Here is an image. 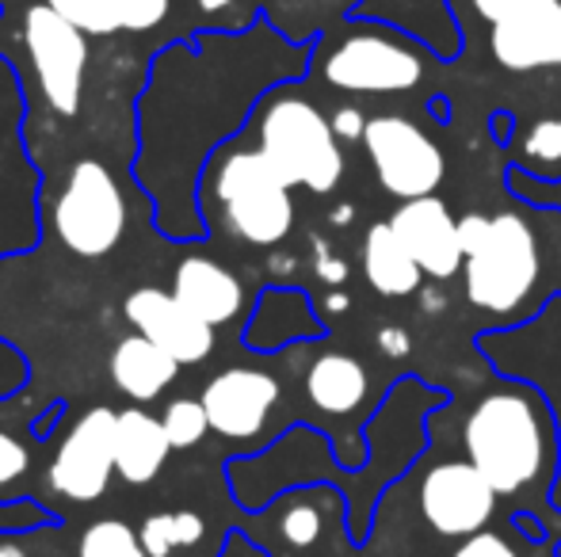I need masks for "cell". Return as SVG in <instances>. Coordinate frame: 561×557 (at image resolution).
Listing matches in <instances>:
<instances>
[{"mask_svg":"<svg viewBox=\"0 0 561 557\" xmlns=\"http://www.w3.org/2000/svg\"><path fill=\"white\" fill-rule=\"evenodd\" d=\"M458 443L501 504L508 500L512 512L542 515L561 546V512L554 508L561 428L547 394L535 382L489 367V386L458 423Z\"/></svg>","mask_w":561,"mask_h":557,"instance_id":"6da1fadb","label":"cell"},{"mask_svg":"<svg viewBox=\"0 0 561 557\" xmlns=\"http://www.w3.org/2000/svg\"><path fill=\"white\" fill-rule=\"evenodd\" d=\"M516 202V210H466L458 218L466 248L462 294L466 310L481 321V333L516 328L547 305V241L539 230V210L524 199Z\"/></svg>","mask_w":561,"mask_h":557,"instance_id":"7a4b0ae2","label":"cell"},{"mask_svg":"<svg viewBox=\"0 0 561 557\" xmlns=\"http://www.w3.org/2000/svg\"><path fill=\"white\" fill-rule=\"evenodd\" d=\"M295 187L272 169L256 146L226 141L199 179V218L218 210L226 233L252 248H272L295 230Z\"/></svg>","mask_w":561,"mask_h":557,"instance_id":"3957f363","label":"cell"},{"mask_svg":"<svg viewBox=\"0 0 561 557\" xmlns=\"http://www.w3.org/2000/svg\"><path fill=\"white\" fill-rule=\"evenodd\" d=\"M432 61L439 58L405 31L347 15L336 31L313 38L310 73L347 96H401L428 81Z\"/></svg>","mask_w":561,"mask_h":557,"instance_id":"277c9868","label":"cell"},{"mask_svg":"<svg viewBox=\"0 0 561 557\" xmlns=\"http://www.w3.org/2000/svg\"><path fill=\"white\" fill-rule=\"evenodd\" d=\"M256 149L290 187L313 195H333L344 179V149L333 130V119L298 89L283 81L256 104L249 119Z\"/></svg>","mask_w":561,"mask_h":557,"instance_id":"5b68a950","label":"cell"},{"mask_svg":"<svg viewBox=\"0 0 561 557\" xmlns=\"http://www.w3.org/2000/svg\"><path fill=\"white\" fill-rule=\"evenodd\" d=\"M473 351L485 359L493 371L512 379L535 382L547 394L550 409L561 428V294L550 298L531 321L516 328H489L473 340ZM554 508L561 512V469L554 485ZM561 557V546H558Z\"/></svg>","mask_w":561,"mask_h":557,"instance_id":"8992f818","label":"cell"},{"mask_svg":"<svg viewBox=\"0 0 561 557\" xmlns=\"http://www.w3.org/2000/svg\"><path fill=\"white\" fill-rule=\"evenodd\" d=\"M363 149L390 199H424L439 195L447 179V153L424 127H416L409 115H375L363 130Z\"/></svg>","mask_w":561,"mask_h":557,"instance_id":"52a82bcc","label":"cell"},{"mask_svg":"<svg viewBox=\"0 0 561 557\" xmlns=\"http://www.w3.org/2000/svg\"><path fill=\"white\" fill-rule=\"evenodd\" d=\"M54 230L69 253L89 256V260L107 256L123 241L126 199L115 176L100 161L84 156L73 164L58 195V207H54Z\"/></svg>","mask_w":561,"mask_h":557,"instance_id":"ba28073f","label":"cell"},{"mask_svg":"<svg viewBox=\"0 0 561 557\" xmlns=\"http://www.w3.org/2000/svg\"><path fill=\"white\" fill-rule=\"evenodd\" d=\"M20 43L27 50L31 73H35L50 112L61 119H73L81 107L84 66H89V35L43 0V4H31L23 12Z\"/></svg>","mask_w":561,"mask_h":557,"instance_id":"9c48e42d","label":"cell"},{"mask_svg":"<svg viewBox=\"0 0 561 557\" xmlns=\"http://www.w3.org/2000/svg\"><path fill=\"white\" fill-rule=\"evenodd\" d=\"M421 469L424 474L416 481V508H421L432 535L447 538V543H462V538L493 527L496 512H501V497L466 454L462 459H439Z\"/></svg>","mask_w":561,"mask_h":557,"instance_id":"30bf717a","label":"cell"},{"mask_svg":"<svg viewBox=\"0 0 561 557\" xmlns=\"http://www.w3.org/2000/svg\"><path fill=\"white\" fill-rule=\"evenodd\" d=\"M115 409H89L73 423L50 462L54 492L77 504H92L104 497L115 474Z\"/></svg>","mask_w":561,"mask_h":557,"instance_id":"8fae6325","label":"cell"},{"mask_svg":"<svg viewBox=\"0 0 561 557\" xmlns=\"http://www.w3.org/2000/svg\"><path fill=\"white\" fill-rule=\"evenodd\" d=\"M398 233V241L409 248L421 271L432 282H450L462 276L466 248L458 233V214L450 210L444 195H424V199H405L386 218Z\"/></svg>","mask_w":561,"mask_h":557,"instance_id":"7c38bea8","label":"cell"},{"mask_svg":"<svg viewBox=\"0 0 561 557\" xmlns=\"http://www.w3.org/2000/svg\"><path fill=\"white\" fill-rule=\"evenodd\" d=\"M279 379L256 367H229L203 386L199 402L207 409L210 431L229 443H249L264 431L267 417L279 405Z\"/></svg>","mask_w":561,"mask_h":557,"instance_id":"4fadbf2b","label":"cell"},{"mask_svg":"<svg viewBox=\"0 0 561 557\" xmlns=\"http://www.w3.org/2000/svg\"><path fill=\"white\" fill-rule=\"evenodd\" d=\"M123 317L134 325V333L149 336L157 348H164L180 367H195L210 359L215 351V325L195 317L172 290L138 287L123 302Z\"/></svg>","mask_w":561,"mask_h":557,"instance_id":"5bb4252c","label":"cell"},{"mask_svg":"<svg viewBox=\"0 0 561 557\" xmlns=\"http://www.w3.org/2000/svg\"><path fill=\"white\" fill-rule=\"evenodd\" d=\"M489 58L508 73L561 69V0H531L489 27Z\"/></svg>","mask_w":561,"mask_h":557,"instance_id":"9a60e30c","label":"cell"},{"mask_svg":"<svg viewBox=\"0 0 561 557\" xmlns=\"http://www.w3.org/2000/svg\"><path fill=\"white\" fill-rule=\"evenodd\" d=\"M318 336H325V321L318 317L310 294L298 287H267L244 328V344L256 356H275L290 344H310Z\"/></svg>","mask_w":561,"mask_h":557,"instance_id":"2e32d148","label":"cell"},{"mask_svg":"<svg viewBox=\"0 0 561 557\" xmlns=\"http://www.w3.org/2000/svg\"><path fill=\"white\" fill-rule=\"evenodd\" d=\"M347 15L390 23L428 46L439 61H455L462 54V23L450 0H359Z\"/></svg>","mask_w":561,"mask_h":557,"instance_id":"e0dca14e","label":"cell"},{"mask_svg":"<svg viewBox=\"0 0 561 557\" xmlns=\"http://www.w3.org/2000/svg\"><path fill=\"white\" fill-rule=\"evenodd\" d=\"M306 397L321 417H363L370 405V367L352 351H321L306 367Z\"/></svg>","mask_w":561,"mask_h":557,"instance_id":"ac0fdd59","label":"cell"},{"mask_svg":"<svg viewBox=\"0 0 561 557\" xmlns=\"http://www.w3.org/2000/svg\"><path fill=\"white\" fill-rule=\"evenodd\" d=\"M172 294L215 328L244 313V282L215 256H187L172 276Z\"/></svg>","mask_w":561,"mask_h":557,"instance_id":"d6986e66","label":"cell"},{"mask_svg":"<svg viewBox=\"0 0 561 557\" xmlns=\"http://www.w3.org/2000/svg\"><path fill=\"white\" fill-rule=\"evenodd\" d=\"M107 371H112V382L123 390L126 397H130V402L149 405V402H157L172 382H176L180 363L164 348H157L149 336L130 333L112 348Z\"/></svg>","mask_w":561,"mask_h":557,"instance_id":"ffe728a7","label":"cell"},{"mask_svg":"<svg viewBox=\"0 0 561 557\" xmlns=\"http://www.w3.org/2000/svg\"><path fill=\"white\" fill-rule=\"evenodd\" d=\"M363 276H367L370 290L382 298H416L424 290V271L421 264L409 256V248L398 241L390 222H375L363 233Z\"/></svg>","mask_w":561,"mask_h":557,"instance_id":"44dd1931","label":"cell"},{"mask_svg":"<svg viewBox=\"0 0 561 557\" xmlns=\"http://www.w3.org/2000/svg\"><path fill=\"white\" fill-rule=\"evenodd\" d=\"M169 436L164 423L146 409H123L115 423V474L126 485H149L169 462Z\"/></svg>","mask_w":561,"mask_h":557,"instance_id":"7402d4cb","label":"cell"},{"mask_svg":"<svg viewBox=\"0 0 561 557\" xmlns=\"http://www.w3.org/2000/svg\"><path fill=\"white\" fill-rule=\"evenodd\" d=\"M77 557H149L141 535L123 520H100L81 535Z\"/></svg>","mask_w":561,"mask_h":557,"instance_id":"603a6c76","label":"cell"},{"mask_svg":"<svg viewBox=\"0 0 561 557\" xmlns=\"http://www.w3.org/2000/svg\"><path fill=\"white\" fill-rule=\"evenodd\" d=\"M161 423H164V436H169L172 451H192L210 431L207 409H203V402H195V397H176V402L164 405Z\"/></svg>","mask_w":561,"mask_h":557,"instance_id":"cb8c5ba5","label":"cell"},{"mask_svg":"<svg viewBox=\"0 0 561 557\" xmlns=\"http://www.w3.org/2000/svg\"><path fill=\"white\" fill-rule=\"evenodd\" d=\"M58 15H66L73 27H81L89 38H104L123 31L118 0H46Z\"/></svg>","mask_w":561,"mask_h":557,"instance_id":"d4e9b609","label":"cell"},{"mask_svg":"<svg viewBox=\"0 0 561 557\" xmlns=\"http://www.w3.org/2000/svg\"><path fill=\"white\" fill-rule=\"evenodd\" d=\"M321 527H325V515H321V508L310 504V500H306V492H302V497H290V508L283 512V523H279L283 538H287L295 550H306V546H313L321 538Z\"/></svg>","mask_w":561,"mask_h":557,"instance_id":"484cf974","label":"cell"},{"mask_svg":"<svg viewBox=\"0 0 561 557\" xmlns=\"http://www.w3.org/2000/svg\"><path fill=\"white\" fill-rule=\"evenodd\" d=\"M508 531H512V523H508ZM508 531H496V527L478 531V535L462 538V543L450 550V557H524Z\"/></svg>","mask_w":561,"mask_h":557,"instance_id":"4316f807","label":"cell"},{"mask_svg":"<svg viewBox=\"0 0 561 557\" xmlns=\"http://www.w3.org/2000/svg\"><path fill=\"white\" fill-rule=\"evenodd\" d=\"M141 535V546H146L149 557H169L176 546V512H157V515H146V523L138 527Z\"/></svg>","mask_w":561,"mask_h":557,"instance_id":"83f0119b","label":"cell"},{"mask_svg":"<svg viewBox=\"0 0 561 557\" xmlns=\"http://www.w3.org/2000/svg\"><path fill=\"white\" fill-rule=\"evenodd\" d=\"M27 466H31L27 446H23L20 439L8 436V431L0 428V485L20 481V477L27 474Z\"/></svg>","mask_w":561,"mask_h":557,"instance_id":"f1b7e54d","label":"cell"},{"mask_svg":"<svg viewBox=\"0 0 561 557\" xmlns=\"http://www.w3.org/2000/svg\"><path fill=\"white\" fill-rule=\"evenodd\" d=\"M333 130H336V138L340 141H363V130H367V115L359 112L355 104H340L333 115Z\"/></svg>","mask_w":561,"mask_h":557,"instance_id":"f546056e","label":"cell"},{"mask_svg":"<svg viewBox=\"0 0 561 557\" xmlns=\"http://www.w3.org/2000/svg\"><path fill=\"white\" fill-rule=\"evenodd\" d=\"M195 12L203 15V20H215L218 31H241V23L233 20V8L241 4V0H192ZM249 31V27H244Z\"/></svg>","mask_w":561,"mask_h":557,"instance_id":"4dcf8cb0","label":"cell"},{"mask_svg":"<svg viewBox=\"0 0 561 557\" xmlns=\"http://www.w3.org/2000/svg\"><path fill=\"white\" fill-rule=\"evenodd\" d=\"M531 0H470V8H473V15H478L481 23H501V20H508V15H516L519 8H527Z\"/></svg>","mask_w":561,"mask_h":557,"instance_id":"1f68e13d","label":"cell"},{"mask_svg":"<svg viewBox=\"0 0 561 557\" xmlns=\"http://www.w3.org/2000/svg\"><path fill=\"white\" fill-rule=\"evenodd\" d=\"M375 344H378V348H382L390 359L409 356V351H413V336L405 333V325H386V328H378Z\"/></svg>","mask_w":561,"mask_h":557,"instance_id":"d6a6232c","label":"cell"},{"mask_svg":"<svg viewBox=\"0 0 561 557\" xmlns=\"http://www.w3.org/2000/svg\"><path fill=\"white\" fill-rule=\"evenodd\" d=\"M218 557H267V550H260V546H252L249 535H241V531H233V535L226 538L222 554Z\"/></svg>","mask_w":561,"mask_h":557,"instance_id":"836d02e7","label":"cell"},{"mask_svg":"<svg viewBox=\"0 0 561 557\" xmlns=\"http://www.w3.org/2000/svg\"><path fill=\"white\" fill-rule=\"evenodd\" d=\"M318 279H321V282H329V287H340V282L347 279V264H340V260H333L329 253H321V256H318Z\"/></svg>","mask_w":561,"mask_h":557,"instance_id":"e575fe53","label":"cell"},{"mask_svg":"<svg viewBox=\"0 0 561 557\" xmlns=\"http://www.w3.org/2000/svg\"><path fill=\"white\" fill-rule=\"evenodd\" d=\"M489 130H493V141L496 146H508L512 141V135H516V123H512V115H493V119H489Z\"/></svg>","mask_w":561,"mask_h":557,"instance_id":"d590c367","label":"cell"},{"mask_svg":"<svg viewBox=\"0 0 561 557\" xmlns=\"http://www.w3.org/2000/svg\"><path fill=\"white\" fill-rule=\"evenodd\" d=\"M0 557H23L20 550H15V546H12V538H0Z\"/></svg>","mask_w":561,"mask_h":557,"instance_id":"8d00e7d4","label":"cell"}]
</instances>
